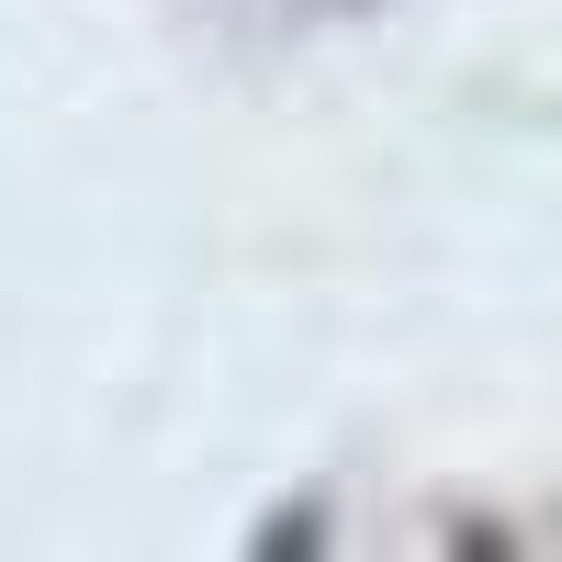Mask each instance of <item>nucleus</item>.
<instances>
[]
</instances>
